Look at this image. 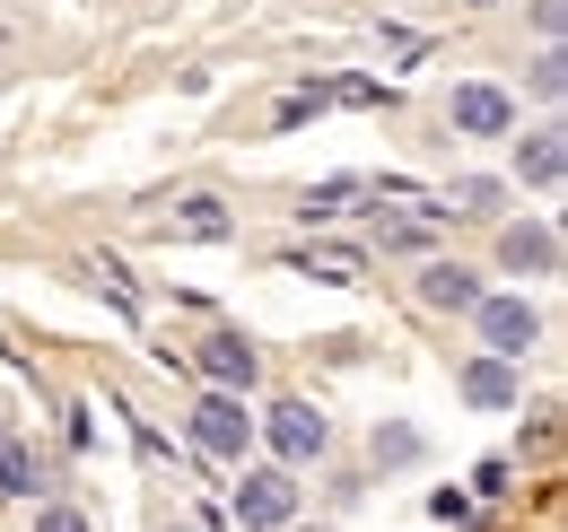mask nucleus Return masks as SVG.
I'll return each mask as SVG.
<instances>
[{"mask_svg": "<svg viewBox=\"0 0 568 532\" xmlns=\"http://www.w3.org/2000/svg\"><path fill=\"white\" fill-rule=\"evenodd\" d=\"M254 437L272 446V463H281V471H306V463H324V454H333V419H324L306 393H281L263 419H254Z\"/></svg>", "mask_w": 568, "mask_h": 532, "instance_id": "f257e3e1", "label": "nucleus"}, {"mask_svg": "<svg viewBox=\"0 0 568 532\" xmlns=\"http://www.w3.org/2000/svg\"><path fill=\"white\" fill-rule=\"evenodd\" d=\"M464 324L481 332V358H516V367H525V358L542 349V332H551V315H542L534 297H516V288H498V297H481V306H473Z\"/></svg>", "mask_w": 568, "mask_h": 532, "instance_id": "f03ea898", "label": "nucleus"}, {"mask_svg": "<svg viewBox=\"0 0 568 532\" xmlns=\"http://www.w3.org/2000/svg\"><path fill=\"white\" fill-rule=\"evenodd\" d=\"M236 532H288L297 524V471L281 463H236V498H227Z\"/></svg>", "mask_w": 568, "mask_h": 532, "instance_id": "7ed1b4c3", "label": "nucleus"}, {"mask_svg": "<svg viewBox=\"0 0 568 532\" xmlns=\"http://www.w3.org/2000/svg\"><path fill=\"white\" fill-rule=\"evenodd\" d=\"M184 437H193L202 463H245L254 454V410H245V393H193Z\"/></svg>", "mask_w": 568, "mask_h": 532, "instance_id": "20e7f679", "label": "nucleus"}, {"mask_svg": "<svg viewBox=\"0 0 568 532\" xmlns=\"http://www.w3.org/2000/svg\"><path fill=\"white\" fill-rule=\"evenodd\" d=\"M446 123L464 140H507L516 132V96H507L498 79H455V88H446Z\"/></svg>", "mask_w": 568, "mask_h": 532, "instance_id": "39448f33", "label": "nucleus"}, {"mask_svg": "<svg viewBox=\"0 0 568 532\" xmlns=\"http://www.w3.org/2000/svg\"><path fill=\"white\" fill-rule=\"evenodd\" d=\"M202 385L211 393H254L263 385V349L236 332V324H211L202 332Z\"/></svg>", "mask_w": 568, "mask_h": 532, "instance_id": "423d86ee", "label": "nucleus"}, {"mask_svg": "<svg viewBox=\"0 0 568 532\" xmlns=\"http://www.w3.org/2000/svg\"><path fill=\"white\" fill-rule=\"evenodd\" d=\"M490 263L507 270V279H551V270H560V227H551V218H507Z\"/></svg>", "mask_w": 568, "mask_h": 532, "instance_id": "0eeeda50", "label": "nucleus"}, {"mask_svg": "<svg viewBox=\"0 0 568 532\" xmlns=\"http://www.w3.org/2000/svg\"><path fill=\"white\" fill-rule=\"evenodd\" d=\"M324 105H394V88H385V79H315V88H297V96H281V114H272V132H297V123H315Z\"/></svg>", "mask_w": 568, "mask_h": 532, "instance_id": "6e6552de", "label": "nucleus"}, {"mask_svg": "<svg viewBox=\"0 0 568 532\" xmlns=\"http://www.w3.org/2000/svg\"><path fill=\"white\" fill-rule=\"evenodd\" d=\"M560 175H568V123H560V114H542L534 132H516V184L560 193Z\"/></svg>", "mask_w": 568, "mask_h": 532, "instance_id": "1a4fd4ad", "label": "nucleus"}, {"mask_svg": "<svg viewBox=\"0 0 568 532\" xmlns=\"http://www.w3.org/2000/svg\"><path fill=\"white\" fill-rule=\"evenodd\" d=\"M0 498H9V507L53 498V454H44L36 437H9V428H0Z\"/></svg>", "mask_w": 568, "mask_h": 532, "instance_id": "9d476101", "label": "nucleus"}, {"mask_svg": "<svg viewBox=\"0 0 568 532\" xmlns=\"http://www.w3.org/2000/svg\"><path fill=\"white\" fill-rule=\"evenodd\" d=\"M490 288H481V270L473 263H455V254H428V270H420V306H437V315H473Z\"/></svg>", "mask_w": 568, "mask_h": 532, "instance_id": "9b49d317", "label": "nucleus"}, {"mask_svg": "<svg viewBox=\"0 0 568 532\" xmlns=\"http://www.w3.org/2000/svg\"><path fill=\"white\" fill-rule=\"evenodd\" d=\"M464 401H473V410H516V401H525V367H516V358H473V367H464Z\"/></svg>", "mask_w": 568, "mask_h": 532, "instance_id": "f8f14e48", "label": "nucleus"}, {"mask_svg": "<svg viewBox=\"0 0 568 532\" xmlns=\"http://www.w3.org/2000/svg\"><path fill=\"white\" fill-rule=\"evenodd\" d=\"M288 270H306V279H333V288H358L367 263H358V245L342 236H315V245H288Z\"/></svg>", "mask_w": 568, "mask_h": 532, "instance_id": "ddd939ff", "label": "nucleus"}, {"mask_svg": "<svg viewBox=\"0 0 568 532\" xmlns=\"http://www.w3.org/2000/svg\"><path fill=\"white\" fill-rule=\"evenodd\" d=\"M306 218H333V209H367V175H324V184H306L297 193Z\"/></svg>", "mask_w": 568, "mask_h": 532, "instance_id": "4468645a", "label": "nucleus"}, {"mask_svg": "<svg viewBox=\"0 0 568 532\" xmlns=\"http://www.w3.org/2000/svg\"><path fill=\"white\" fill-rule=\"evenodd\" d=\"M175 236H202V245H219V236H227V201H211V193L175 201Z\"/></svg>", "mask_w": 568, "mask_h": 532, "instance_id": "2eb2a0df", "label": "nucleus"}, {"mask_svg": "<svg viewBox=\"0 0 568 532\" xmlns=\"http://www.w3.org/2000/svg\"><path fill=\"white\" fill-rule=\"evenodd\" d=\"M97 288L114 297V315H123V324H141V288H132V270L114 263V254H97Z\"/></svg>", "mask_w": 568, "mask_h": 532, "instance_id": "dca6fc26", "label": "nucleus"}, {"mask_svg": "<svg viewBox=\"0 0 568 532\" xmlns=\"http://www.w3.org/2000/svg\"><path fill=\"white\" fill-rule=\"evenodd\" d=\"M36 532H97V515L79 498H36Z\"/></svg>", "mask_w": 568, "mask_h": 532, "instance_id": "f3484780", "label": "nucleus"}, {"mask_svg": "<svg viewBox=\"0 0 568 532\" xmlns=\"http://www.w3.org/2000/svg\"><path fill=\"white\" fill-rule=\"evenodd\" d=\"M412 454H420V428H403V419H394V428H376V471H403Z\"/></svg>", "mask_w": 568, "mask_h": 532, "instance_id": "a211bd4d", "label": "nucleus"}, {"mask_svg": "<svg viewBox=\"0 0 568 532\" xmlns=\"http://www.w3.org/2000/svg\"><path fill=\"white\" fill-rule=\"evenodd\" d=\"M428 515H437V524H473V515H481V498L446 480V489H428Z\"/></svg>", "mask_w": 568, "mask_h": 532, "instance_id": "6ab92c4d", "label": "nucleus"}, {"mask_svg": "<svg viewBox=\"0 0 568 532\" xmlns=\"http://www.w3.org/2000/svg\"><path fill=\"white\" fill-rule=\"evenodd\" d=\"M498 201H507V193H498L490 175H464V193H455V209H446V218H490Z\"/></svg>", "mask_w": 568, "mask_h": 532, "instance_id": "aec40b11", "label": "nucleus"}, {"mask_svg": "<svg viewBox=\"0 0 568 532\" xmlns=\"http://www.w3.org/2000/svg\"><path fill=\"white\" fill-rule=\"evenodd\" d=\"M516 489V454H481V471H473V498H507Z\"/></svg>", "mask_w": 568, "mask_h": 532, "instance_id": "412c9836", "label": "nucleus"}, {"mask_svg": "<svg viewBox=\"0 0 568 532\" xmlns=\"http://www.w3.org/2000/svg\"><path fill=\"white\" fill-rule=\"evenodd\" d=\"M560 79H568V53H560V44H542V62H534V96L560 105Z\"/></svg>", "mask_w": 568, "mask_h": 532, "instance_id": "4be33fe9", "label": "nucleus"}, {"mask_svg": "<svg viewBox=\"0 0 568 532\" xmlns=\"http://www.w3.org/2000/svg\"><path fill=\"white\" fill-rule=\"evenodd\" d=\"M376 44H394V53H403V62H420V53H428V35H420V27H385V35H376Z\"/></svg>", "mask_w": 568, "mask_h": 532, "instance_id": "5701e85b", "label": "nucleus"}, {"mask_svg": "<svg viewBox=\"0 0 568 532\" xmlns=\"http://www.w3.org/2000/svg\"><path fill=\"white\" fill-rule=\"evenodd\" d=\"M132 446H141L149 463H184V454H175V446H166V437H158V428H141V419H132Z\"/></svg>", "mask_w": 568, "mask_h": 532, "instance_id": "b1692460", "label": "nucleus"}, {"mask_svg": "<svg viewBox=\"0 0 568 532\" xmlns=\"http://www.w3.org/2000/svg\"><path fill=\"white\" fill-rule=\"evenodd\" d=\"M534 35H542V44H560V0H534Z\"/></svg>", "mask_w": 568, "mask_h": 532, "instance_id": "393cba45", "label": "nucleus"}, {"mask_svg": "<svg viewBox=\"0 0 568 532\" xmlns=\"http://www.w3.org/2000/svg\"><path fill=\"white\" fill-rule=\"evenodd\" d=\"M455 9H498V0H455Z\"/></svg>", "mask_w": 568, "mask_h": 532, "instance_id": "a878e982", "label": "nucleus"}, {"mask_svg": "<svg viewBox=\"0 0 568 532\" xmlns=\"http://www.w3.org/2000/svg\"><path fill=\"white\" fill-rule=\"evenodd\" d=\"M288 532H333V524H288Z\"/></svg>", "mask_w": 568, "mask_h": 532, "instance_id": "bb28decb", "label": "nucleus"}, {"mask_svg": "<svg viewBox=\"0 0 568 532\" xmlns=\"http://www.w3.org/2000/svg\"><path fill=\"white\" fill-rule=\"evenodd\" d=\"M166 532H202V524H166Z\"/></svg>", "mask_w": 568, "mask_h": 532, "instance_id": "cd10ccee", "label": "nucleus"}]
</instances>
